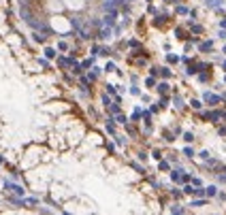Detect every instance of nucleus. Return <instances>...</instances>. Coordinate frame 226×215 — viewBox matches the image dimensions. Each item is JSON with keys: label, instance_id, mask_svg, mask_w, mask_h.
Wrapping results in <instances>:
<instances>
[]
</instances>
